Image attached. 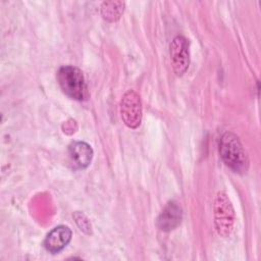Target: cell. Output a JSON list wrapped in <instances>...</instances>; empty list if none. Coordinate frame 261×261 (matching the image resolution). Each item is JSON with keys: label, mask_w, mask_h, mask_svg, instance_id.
I'll return each instance as SVG.
<instances>
[{"label": "cell", "mask_w": 261, "mask_h": 261, "mask_svg": "<svg viewBox=\"0 0 261 261\" xmlns=\"http://www.w3.org/2000/svg\"><path fill=\"white\" fill-rule=\"evenodd\" d=\"M219 153L223 162L234 172L244 174L249 168V159L237 135L224 133L219 141Z\"/></svg>", "instance_id": "1"}, {"label": "cell", "mask_w": 261, "mask_h": 261, "mask_svg": "<svg viewBox=\"0 0 261 261\" xmlns=\"http://www.w3.org/2000/svg\"><path fill=\"white\" fill-rule=\"evenodd\" d=\"M58 84L68 97L84 101L88 99V87L82 70L72 65H64L58 69L57 72Z\"/></svg>", "instance_id": "2"}, {"label": "cell", "mask_w": 261, "mask_h": 261, "mask_svg": "<svg viewBox=\"0 0 261 261\" xmlns=\"http://www.w3.org/2000/svg\"><path fill=\"white\" fill-rule=\"evenodd\" d=\"M234 223V210L228 196L220 191L214 201V224L216 231L223 238L229 237Z\"/></svg>", "instance_id": "3"}, {"label": "cell", "mask_w": 261, "mask_h": 261, "mask_svg": "<svg viewBox=\"0 0 261 261\" xmlns=\"http://www.w3.org/2000/svg\"><path fill=\"white\" fill-rule=\"evenodd\" d=\"M120 115L124 124L129 128H137L142 121V102L139 94L129 90L124 93L120 101Z\"/></svg>", "instance_id": "4"}, {"label": "cell", "mask_w": 261, "mask_h": 261, "mask_svg": "<svg viewBox=\"0 0 261 261\" xmlns=\"http://www.w3.org/2000/svg\"><path fill=\"white\" fill-rule=\"evenodd\" d=\"M169 51L173 71L176 75L181 76L188 70L190 64L188 40L184 36H176L170 43Z\"/></svg>", "instance_id": "5"}, {"label": "cell", "mask_w": 261, "mask_h": 261, "mask_svg": "<svg viewBox=\"0 0 261 261\" xmlns=\"http://www.w3.org/2000/svg\"><path fill=\"white\" fill-rule=\"evenodd\" d=\"M71 234V230L68 226L58 225L47 234L44 241V246L50 253H58L70 242Z\"/></svg>", "instance_id": "6"}, {"label": "cell", "mask_w": 261, "mask_h": 261, "mask_svg": "<svg viewBox=\"0 0 261 261\" xmlns=\"http://www.w3.org/2000/svg\"><path fill=\"white\" fill-rule=\"evenodd\" d=\"M182 218V210L180 206L174 202H168L157 219V225L161 230L170 231L177 227Z\"/></svg>", "instance_id": "7"}, {"label": "cell", "mask_w": 261, "mask_h": 261, "mask_svg": "<svg viewBox=\"0 0 261 261\" xmlns=\"http://www.w3.org/2000/svg\"><path fill=\"white\" fill-rule=\"evenodd\" d=\"M70 162L75 168H86L92 161L93 150L86 142H73L68 147Z\"/></svg>", "instance_id": "8"}, {"label": "cell", "mask_w": 261, "mask_h": 261, "mask_svg": "<svg viewBox=\"0 0 261 261\" xmlns=\"http://www.w3.org/2000/svg\"><path fill=\"white\" fill-rule=\"evenodd\" d=\"M124 2L122 1H105L101 4V15L107 21H116L124 11Z\"/></svg>", "instance_id": "9"}, {"label": "cell", "mask_w": 261, "mask_h": 261, "mask_svg": "<svg viewBox=\"0 0 261 261\" xmlns=\"http://www.w3.org/2000/svg\"><path fill=\"white\" fill-rule=\"evenodd\" d=\"M74 219H75V222L76 224L79 225L80 229L87 232V233H90L91 232V224H90V221L89 219L81 212H75L74 215H73Z\"/></svg>", "instance_id": "10"}]
</instances>
